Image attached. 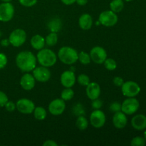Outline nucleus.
<instances>
[{
	"instance_id": "obj_23",
	"label": "nucleus",
	"mask_w": 146,
	"mask_h": 146,
	"mask_svg": "<svg viewBox=\"0 0 146 146\" xmlns=\"http://www.w3.org/2000/svg\"><path fill=\"white\" fill-rule=\"evenodd\" d=\"M33 113H34V118L36 120H38V121H43V120H44L47 115L46 111L45 110V108L41 106L35 107Z\"/></svg>"
},
{
	"instance_id": "obj_2",
	"label": "nucleus",
	"mask_w": 146,
	"mask_h": 146,
	"mask_svg": "<svg viewBox=\"0 0 146 146\" xmlns=\"http://www.w3.org/2000/svg\"><path fill=\"white\" fill-rule=\"evenodd\" d=\"M58 57L64 64L72 65L78 61V53L72 47L63 46L58 50Z\"/></svg>"
},
{
	"instance_id": "obj_36",
	"label": "nucleus",
	"mask_w": 146,
	"mask_h": 146,
	"mask_svg": "<svg viewBox=\"0 0 146 146\" xmlns=\"http://www.w3.org/2000/svg\"><path fill=\"white\" fill-rule=\"evenodd\" d=\"M4 107H5L6 110L7 111H9V112H13L16 109V104L14 102H12V101H8L7 104H6V105L4 106Z\"/></svg>"
},
{
	"instance_id": "obj_13",
	"label": "nucleus",
	"mask_w": 146,
	"mask_h": 146,
	"mask_svg": "<svg viewBox=\"0 0 146 146\" xmlns=\"http://www.w3.org/2000/svg\"><path fill=\"white\" fill-rule=\"evenodd\" d=\"M33 76L38 82H46L51 78V72L47 67L41 66L35 67L33 70Z\"/></svg>"
},
{
	"instance_id": "obj_25",
	"label": "nucleus",
	"mask_w": 146,
	"mask_h": 146,
	"mask_svg": "<svg viewBox=\"0 0 146 146\" xmlns=\"http://www.w3.org/2000/svg\"><path fill=\"white\" fill-rule=\"evenodd\" d=\"M58 35L55 32H51L46 36L45 38V43L49 46H54L57 44Z\"/></svg>"
},
{
	"instance_id": "obj_19",
	"label": "nucleus",
	"mask_w": 146,
	"mask_h": 146,
	"mask_svg": "<svg viewBox=\"0 0 146 146\" xmlns=\"http://www.w3.org/2000/svg\"><path fill=\"white\" fill-rule=\"evenodd\" d=\"M78 24L83 30H88L93 25L92 17L89 14H84L78 19Z\"/></svg>"
},
{
	"instance_id": "obj_3",
	"label": "nucleus",
	"mask_w": 146,
	"mask_h": 146,
	"mask_svg": "<svg viewBox=\"0 0 146 146\" xmlns=\"http://www.w3.org/2000/svg\"><path fill=\"white\" fill-rule=\"evenodd\" d=\"M37 61L42 66L51 67L56 63L57 56L55 53L48 48L39 50L36 55Z\"/></svg>"
},
{
	"instance_id": "obj_10",
	"label": "nucleus",
	"mask_w": 146,
	"mask_h": 146,
	"mask_svg": "<svg viewBox=\"0 0 146 146\" xmlns=\"http://www.w3.org/2000/svg\"><path fill=\"white\" fill-rule=\"evenodd\" d=\"M16 108L23 114H31L35 108L34 102L28 98H21L16 104Z\"/></svg>"
},
{
	"instance_id": "obj_17",
	"label": "nucleus",
	"mask_w": 146,
	"mask_h": 146,
	"mask_svg": "<svg viewBox=\"0 0 146 146\" xmlns=\"http://www.w3.org/2000/svg\"><path fill=\"white\" fill-rule=\"evenodd\" d=\"M35 78L32 74H25L20 79V85L23 89L31 91L35 86Z\"/></svg>"
},
{
	"instance_id": "obj_22",
	"label": "nucleus",
	"mask_w": 146,
	"mask_h": 146,
	"mask_svg": "<svg viewBox=\"0 0 146 146\" xmlns=\"http://www.w3.org/2000/svg\"><path fill=\"white\" fill-rule=\"evenodd\" d=\"M124 8L123 0H113L110 3V9L115 13L121 12Z\"/></svg>"
},
{
	"instance_id": "obj_37",
	"label": "nucleus",
	"mask_w": 146,
	"mask_h": 146,
	"mask_svg": "<svg viewBox=\"0 0 146 146\" xmlns=\"http://www.w3.org/2000/svg\"><path fill=\"white\" fill-rule=\"evenodd\" d=\"M91 105H92V108H94V110H98L100 109V108L102 107L103 103L101 100L98 99V98H96V99L95 100H93L92 104H91Z\"/></svg>"
},
{
	"instance_id": "obj_29",
	"label": "nucleus",
	"mask_w": 146,
	"mask_h": 146,
	"mask_svg": "<svg viewBox=\"0 0 146 146\" xmlns=\"http://www.w3.org/2000/svg\"><path fill=\"white\" fill-rule=\"evenodd\" d=\"M77 81L80 85L83 86H86L88 85L90 83V78L86 74H80L77 78Z\"/></svg>"
},
{
	"instance_id": "obj_38",
	"label": "nucleus",
	"mask_w": 146,
	"mask_h": 146,
	"mask_svg": "<svg viewBox=\"0 0 146 146\" xmlns=\"http://www.w3.org/2000/svg\"><path fill=\"white\" fill-rule=\"evenodd\" d=\"M113 82L114 85L116 86H121L123 85V84L124 83L123 79L120 76H115L114 77L113 80Z\"/></svg>"
},
{
	"instance_id": "obj_39",
	"label": "nucleus",
	"mask_w": 146,
	"mask_h": 146,
	"mask_svg": "<svg viewBox=\"0 0 146 146\" xmlns=\"http://www.w3.org/2000/svg\"><path fill=\"white\" fill-rule=\"evenodd\" d=\"M44 146H58V143L53 140H47L43 143Z\"/></svg>"
},
{
	"instance_id": "obj_8",
	"label": "nucleus",
	"mask_w": 146,
	"mask_h": 146,
	"mask_svg": "<svg viewBox=\"0 0 146 146\" xmlns=\"http://www.w3.org/2000/svg\"><path fill=\"white\" fill-rule=\"evenodd\" d=\"M139 102L136 98H128L121 104V111L125 115H132L135 113L139 108Z\"/></svg>"
},
{
	"instance_id": "obj_40",
	"label": "nucleus",
	"mask_w": 146,
	"mask_h": 146,
	"mask_svg": "<svg viewBox=\"0 0 146 146\" xmlns=\"http://www.w3.org/2000/svg\"><path fill=\"white\" fill-rule=\"evenodd\" d=\"M65 5H71L76 2V0H61Z\"/></svg>"
},
{
	"instance_id": "obj_24",
	"label": "nucleus",
	"mask_w": 146,
	"mask_h": 146,
	"mask_svg": "<svg viewBox=\"0 0 146 146\" xmlns=\"http://www.w3.org/2000/svg\"><path fill=\"white\" fill-rule=\"evenodd\" d=\"M76 127L81 131H84L86 129L88 126V122L86 118L84 117V115H80L77 118L76 121Z\"/></svg>"
},
{
	"instance_id": "obj_20",
	"label": "nucleus",
	"mask_w": 146,
	"mask_h": 146,
	"mask_svg": "<svg viewBox=\"0 0 146 146\" xmlns=\"http://www.w3.org/2000/svg\"><path fill=\"white\" fill-rule=\"evenodd\" d=\"M45 39H44V37L41 35H34V36H32V38H31V45L34 49L36 50H39L44 48V45H45Z\"/></svg>"
},
{
	"instance_id": "obj_11",
	"label": "nucleus",
	"mask_w": 146,
	"mask_h": 146,
	"mask_svg": "<svg viewBox=\"0 0 146 146\" xmlns=\"http://www.w3.org/2000/svg\"><path fill=\"white\" fill-rule=\"evenodd\" d=\"M90 56L94 63L101 64L107 58V52L103 47L94 46L90 51Z\"/></svg>"
},
{
	"instance_id": "obj_16",
	"label": "nucleus",
	"mask_w": 146,
	"mask_h": 146,
	"mask_svg": "<svg viewBox=\"0 0 146 146\" xmlns=\"http://www.w3.org/2000/svg\"><path fill=\"white\" fill-rule=\"evenodd\" d=\"M127 123H128V119L123 112L118 111L114 113L113 117V123L115 128L118 129L124 128L126 126Z\"/></svg>"
},
{
	"instance_id": "obj_33",
	"label": "nucleus",
	"mask_w": 146,
	"mask_h": 146,
	"mask_svg": "<svg viewBox=\"0 0 146 146\" xmlns=\"http://www.w3.org/2000/svg\"><path fill=\"white\" fill-rule=\"evenodd\" d=\"M38 0H19L20 4L24 7H31L35 5Z\"/></svg>"
},
{
	"instance_id": "obj_7",
	"label": "nucleus",
	"mask_w": 146,
	"mask_h": 146,
	"mask_svg": "<svg viewBox=\"0 0 146 146\" xmlns=\"http://www.w3.org/2000/svg\"><path fill=\"white\" fill-rule=\"evenodd\" d=\"M14 15V7L10 2L0 4V21L8 22Z\"/></svg>"
},
{
	"instance_id": "obj_6",
	"label": "nucleus",
	"mask_w": 146,
	"mask_h": 146,
	"mask_svg": "<svg viewBox=\"0 0 146 146\" xmlns=\"http://www.w3.org/2000/svg\"><path fill=\"white\" fill-rule=\"evenodd\" d=\"M121 91L123 95L128 98L136 96L141 91V88L136 82L128 81L124 82L121 86Z\"/></svg>"
},
{
	"instance_id": "obj_14",
	"label": "nucleus",
	"mask_w": 146,
	"mask_h": 146,
	"mask_svg": "<svg viewBox=\"0 0 146 146\" xmlns=\"http://www.w3.org/2000/svg\"><path fill=\"white\" fill-rule=\"evenodd\" d=\"M76 76L73 71H65L61 75V83L65 88H71L76 82Z\"/></svg>"
},
{
	"instance_id": "obj_32",
	"label": "nucleus",
	"mask_w": 146,
	"mask_h": 146,
	"mask_svg": "<svg viewBox=\"0 0 146 146\" xmlns=\"http://www.w3.org/2000/svg\"><path fill=\"white\" fill-rule=\"evenodd\" d=\"M109 110L112 113H116L121 111V104L118 102H113L109 106Z\"/></svg>"
},
{
	"instance_id": "obj_31",
	"label": "nucleus",
	"mask_w": 146,
	"mask_h": 146,
	"mask_svg": "<svg viewBox=\"0 0 146 146\" xmlns=\"http://www.w3.org/2000/svg\"><path fill=\"white\" fill-rule=\"evenodd\" d=\"M73 112L77 116L85 115V111L83 108V106L80 104H77L76 105L74 106V108H73Z\"/></svg>"
},
{
	"instance_id": "obj_15",
	"label": "nucleus",
	"mask_w": 146,
	"mask_h": 146,
	"mask_svg": "<svg viewBox=\"0 0 146 146\" xmlns=\"http://www.w3.org/2000/svg\"><path fill=\"white\" fill-rule=\"evenodd\" d=\"M86 95L91 101L99 98L101 95V87L98 83L90 82L88 86H86Z\"/></svg>"
},
{
	"instance_id": "obj_43",
	"label": "nucleus",
	"mask_w": 146,
	"mask_h": 146,
	"mask_svg": "<svg viewBox=\"0 0 146 146\" xmlns=\"http://www.w3.org/2000/svg\"><path fill=\"white\" fill-rule=\"evenodd\" d=\"M1 1H2L3 2H10L11 0H1Z\"/></svg>"
},
{
	"instance_id": "obj_45",
	"label": "nucleus",
	"mask_w": 146,
	"mask_h": 146,
	"mask_svg": "<svg viewBox=\"0 0 146 146\" xmlns=\"http://www.w3.org/2000/svg\"><path fill=\"white\" fill-rule=\"evenodd\" d=\"M124 1H133V0H124Z\"/></svg>"
},
{
	"instance_id": "obj_12",
	"label": "nucleus",
	"mask_w": 146,
	"mask_h": 146,
	"mask_svg": "<svg viewBox=\"0 0 146 146\" xmlns=\"http://www.w3.org/2000/svg\"><path fill=\"white\" fill-rule=\"evenodd\" d=\"M66 108L65 101L61 98H56L48 105V111L54 115H59L64 112Z\"/></svg>"
},
{
	"instance_id": "obj_41",
	"label": "nucleus",
	"mask_w": 146,
	"mask_h": 146,
	"mask_svg": "<svg viewBox=\"0 0 146 146\" xmlns=\"http://www.w3.org/2000/svg\"><path fill=\"white\" fill-rule=\"evenodd\" d=\"M9 44H10V42H9V39H6V38H5V39L1 40V45L2 46H4V47L8 46Z\"/></svg>"
},
{
	"instance_id": "obj_9",
	"label": "nucleus",
	"mask_w": 146,
	"mask_h": 146,
	"mask_svg": "<svg viewBox=\"0 0 146 146\" xmlns=\"http://www.w3.org/2000/svg\"><path fill=\"white\" fill-rule=\"evenodd\" d=\"M106 115L100 109L94 110L90 115V123L91 125L96 128H100L106 123Z\"/></svg>"
},
{
	"instance_id": "obj_27",
	"label": "nucleus",
	"mask_w": 146,
	"mask_h": 146,
	"mask_svg": "<svg viewBox=\"0 0 146 146\" xmlns=\"http://www.w3.org/2000/svg\"><path fill=\"white\" fill-rule=\"evenodd\" d=\"M78 60L84 65H88V64L91 63V56H90V54H88V53L84 52V51H81L78 54Z\"/></svg>"
},
{
	"instance_id": "obj_35",
	"label": "nucleus",
	"mask_w": 146,
	"mask_h": 146,
	"mask_svg": "<svg viewBox=\"0 0 146 146\" xmlns=\"http://www.w3.org/2000/svg\"><path fill=\"white\" fill-rule=\"evenodd\" d=\"M7 64V57L3 53H0V69H2Z\"/></svg>"
},
{
	"instance_id": "obj_44",
	"label": "nucleus",
	"mask_w": 146,
	"mask_h": 146,
	"mask_svg": "<svg viewBox=\"0 0 146 146\" xmlns=\"http://www.w3.org/2000/svg\"><path fill=\"white\" fill-rule=\"evenodd\" d=\"M144 137H145V140L146 141V131H145V133H144Z\"/></svg>"
},
{
	"instance_id": "obj_42",
	"label": "nucleus",
	"mask_w": 146,
	"mask_h": 146,
	"mask_svg": "<svg viewBox=\"0 0 146 146\" xmlns=\"http://www.w3.org/2000/svg\"><path fill=\"white\" fill-rule=\"evenodd\" d=\"M88 0H76V2L80 6H84L88 3Z\"/></svg>"
},
{
	"instance_id": "obj_21",
	"label": "nucleus",
	"mask_w": 146,
	"mask_h": 146,
	"mask_svg": "<svg viewBox=\"0 0 146 146\" xmlns=\"http://www.w3.org/2000/svg\"><path fill=\"white\" fill-rule=\"evenodd\" d=\"M48 29L51 31V32H58L60 31L62 27V23L60 19L58 18H54L48 21L47 24Z\"/></svg>"
},
{
	"instance_id": "obj_34",
	"label": "nucleus",
	"mask_w": 146,
	"mask_h": 146,
	"mask_svg": "<svg viewBox=\"0 0 146 146\" xmlns=\"http://www.w3.org/2000/svg\"><path fill=\"white\" fill-rule=\"evenodd\" d=\"M9 101L8 97H7V94L4 93L3 91H0V108L1 107H4L7 101Z\"/></svg>"
},
{
	"instance_id": "obj_4",
	"label": "nucleus",
	"mask_w": 146,
	"mask_h": 146,
	"mask_svg": "<svg viewBox=\"0 0 146 146\" xmlns=\"http://www.w3.org/2000/svg\"><path fill=\"white\" fill-rule=\"evenodd\" d=\"M118 20L116 13L113 12L111 10L104 11L100 14L98 17V21L100 24L106 27H111L117 24Z\"/></svg>"
},
{
	"instance_id": "obj_5",
	"label": "nucleus",
	"mask_w": 146,
	"mask_h": 146,
	"mask_svg": "<svg viewBox=\"0 0 146 146\" xmlns=\"http://www.w3.org/2000/svg\"><path fill=\"white\" fill-rule=\"evenodd\" d=\"M10 44L14 47H19L25 43L27 40V33L21 29H17L10 34L9 37Z\"/></svg>"
},
{
	"instance_id": "obj_18",
	"label": "nucleus",
	"mask_w": 146,
	"mask_h": 146,
	"mask_svg": "<svg viewBox=\"0 0 146 146\" xmlns=\"http://www.w3.org/2000/svg\"><path fill=\"white\" fill-rule=\"evenodd\" d=\"M131 125L137 131H143L146 128V116L142 114L135 115L131 120Z\"/></svg>"
},
{
	"instance_id": "obj_1",
	"label": "nucleus",
	"mask_w": 146,
	"mask_h": 146,
	"mask_svg": "<svg viewBox=\"0 0 146 146\" xmlns=\"http://www.w3.org/2000/svg\"><path fill=\"white\" fill-rule=\"evenodd\" d=\"M36 57L31 51H21L16 57V64L17 67L24 72L33 71L36 66Z\"/></svg>"
},
{
	"instance_id": "obj_26",
	"label": "nucleus",
	"mask_w": 146,
	"mask_h": 146,
	"mask_svg": "<svg viewBox=\"0 0 146 146\" xmlns=\"http://www.w3.org/2000/svg\"><path fill=\"white\" fill-rule=\"evenodd\" d=\"M74 96V91H73V89L71 88H66L65 89H64L61 92V99H63L64 101H70V100L72 99Z\"/></svg>"
},
{
	"instance_id": "obj_30",
	"label": "nucleus",
	"mask_w": 146,
	"mask_h": 146,
	"mask_svg": "<svg viewBox=\"0 0 146 146\" xmlns=\"http://www.w3.org/2000/svg\"><path fill=\"white\" fill-rule=\"evenodd\" d=\"M145 138L142 137H135L133 138L131 142V145L132 146H144L145 145Z\"/></svg>"
},
{
	"instance_id": "obj_46",
	"label": "nucleus",
	"mask_w": 146,
	"mask_h": 146,
	"mask_svg": "<svg viewBox=\"0 0 146 146\" xmlns=\"http://www.w3.org/2000/svg\"><path fill=\"white\" fill-rule=\"evenodd\" d=\"M1 36V31H0V36Z\"/></svg>"
},
{
	"instance_id": "obj_28",
	"label": "nucleus",
	"mask_w": 146,
	"mask_h": 146,
	"mask_svg": "<svg viewBox=\"0 0 146 146\" xmlns=\"http://www.w3.org/2000/svg\"><path fill=\"white\" fill-rule=\"evenodd\" d=\"M104 66L106 69L109 70V71H113L116 68L117 64L113 58H106L105 61L104 62Z\"/></svg>"
}]
</instances>
